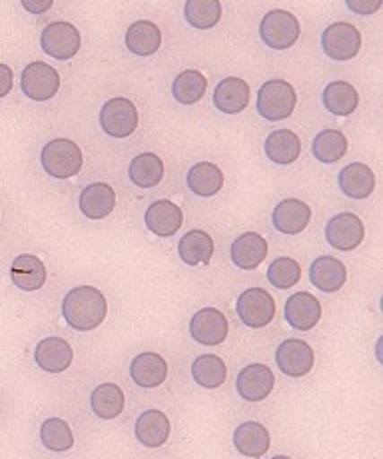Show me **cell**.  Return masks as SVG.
<instances>
[{
	"instance_id": "11",
	"label": "cell",
	"mask_w": 383,
	"mask_h": 459,
	"mask_svg": "<svg viewBox=\"0 0 383 459\" xmlns=\"http://www.w3.org/2000/svg\"><path fill=\"white\" fill-rule=\"evenodd\" d=\"M314 361V350L304 340L290 338L282 342L280 348L275 350V364L290 377H304L311 372Z\"/></svg>"
},
{
	"instance_id": "21",
	"label": "cell",
	"mask_w": 383,
	"mask_h": 459,
	"mask_svg": "<svg viewBox=\"0 0 383 459\" xmlns=\"http://www.w3.org/2000/svg\"><path fill=\"white\" fill-rule=\"evenodd\" d=\"M78 206L88 220H104L112 214L116 206V192L106 182L91 184V186L80 192Z\"/></svg>"
},
{
	"instance_id": "2",
	"label": "cell",
	"mask_w": 383,
	"mask_h": 459,
	"mask_svg": "<svg viewBox=\"0 0 383 459\" xmlns=\"http://www.w3.org/2000/svg\"><path fill=\"white\" fill-rule=\"evenodd\" d=\"M40 162L44 170H47L52 178L65 180L76 176L84 160L76 143L68 138H55L42 148Z\"/></svg>"
},
{
	"instance_id": "35",
	"label": "cell",
	"mask_w": 383,
	"mask_h": 459,
	"mask_svg": "<svg viewBox=\"0 0 383 459\" xmlns=\"http://www.w3.org/2000/svg\"><path fill=\"white\" fill-rule=\"evenodd\" d=\"M347 152V138L344 132L327 128L322 130L311 143V154L316 156V160L324 164H335L340 162Z\"/></svg>"
},
{
	"instance_id": "16",
	"label": "cell",
	"mask_w": 383,
	"mask_h": 459,
	"mask_svg": "<svg viewBox=\"0 0 383 459\" xmlns=\"http://www.w3.org/2000/svg\"><path fill=\"white\" fill-rule=\"evenodd\" d=\"M144 224L154 236L170 238L176 236L184 224L182 208L170 200H156L150 204L144 214Z\"/></svg>"
},
{
	"instance_id": "14",
	"label": "cell",
	"mask_w": 383,
	"mask_h": 459,
	"mask_svg": "<svg viewBox=\"0 0 383 459\" xmlns=\"http://www.w3.org/2000/svg\"><path fill=\"white\" fill-rule=\"evenodd\" d=\"M283 316H286V322L293 330L309 332L316 328L319 320H322V304H319V299L316 296H311L308 292L292 294L286 299Z\"/></svg>"
},
{
	"instance_id": "18",
	"label": "cell",
	"mask_w": 383,
	"mask_h": 459,
	"mask_svg": "<svg viewBox=\"0 0 383 459\" xmlns=\"http://www.w3.org/2000/svg\"><path fill=\"white\" fill-rule=\"evenodd\" d=\"M268 255V242L257 232H246L231 242L230 258L239 270H256Z\"/></svg>"
},
{
	"instance_id": "13",
	"label": "cell",
	"mask_w": 383,
	"mask_h": 459,
	"mask_svg": "<svg viewBox=\"0 0 383 459\" xmlns=\"http://www.w3.org/2000/svg\"><path fill=\"white\" fill-rule=\"evenodd\" d=\"M190 335L202 346H220L228 338V320L216 307H204L190 320Z\"/></svg>"
},
{
	"instance_id": "24",
	"label": "cell",
	"mask_w": 383,
	"mask_h": 459,
	"mask_svg": "<svg viewBox=\"0 0 383 459\" xmlns=\"http://www.w3.org/2000/svg\"><path fill=\"white\" fill-rule=\"evenodd\" d=\"M234 446L242 455L260 459L268 454L272 446L270 431L257 421L239 423L234 431Z\"/></svg>"
},
{
	"instance_id": "20",
	"label": "cell",
	"mask_w": 383,
	"mask_h": 459,
	"mask_svg": "<svg viewBox=\"0 0 383 459\" xmlns=\"http://www.w3.org/2000/svg\"><path fill=\"white\" fill-rule=\"evenodd\" d=\"M309 281L322 292L334 294L345 286L347 270L334 255H319L309 266Z\"/></svg>"
},
{
	"instance_id": "36",
	"label": "cell",
	"mask_w": 383,
	"mask_h": 459,
	"mask_svg": "<svg viewBox=\"0 0 383 459\" xmlns=\"http://www.w3.org/2000/svg\"><path fill=\"white\" fill-rule=\"evenodd\" d=\"M208 91V78L204 76L198 70H184L176 76L172 84V94L176 102L180 104H196L204 99V94Z\"/></svg>"
},
{
	"instance_id": "42",
	"label": "cell",
	"mask_w": 383,
	"mask_h": 459,
	"mask_svg": "<svg viewBox=\"0 0 383 459\" xmlns=\"http://www.w3.org/2000/svg\"><path fill=\"white\" fill-rule=\"evenodd\" d=\"M55 4L52 0H24L22 6L26 8V11L32 13V14H42V13H48V8Z\"/></svg>"
},
{
	"instance_id": "38",
	"label": "cell",
	"mask_w": 383,
	"mask_h": 459,
	"mask_svg": "<svg viewBox=\"0 0 383 459\" xmlns=\"http://www.w3.org/2000/svg\"><path fill=\"white\" fill-rule=\"evenodd\" d=\"M40 439L42 444L50 452H68L74 446V434L70 429L68 423L60 418H48L47 421L42 423L40 428Z\"/></svg>"
},
{
	"instance_id": "9",
	"label": "cell",
	"mask_w": 383,
	"mask_h": 459,
	"mask_svg": "<svg viewBox=\"0 0 383 459\" xmlns=\"http://www.w3.org/2000/svg\"><path fill=\"white\" fill-rule=\"evenodd\" d=\"M22 92L37 102H47L55 99L60 91V76L57 68L47 63H32L22 70L21 76Z\"/></svg>"
},
{
	"instance_id": "39",
	"label": "cell",
	"mask_w": 383,
	"mask_h": 459,
	"mask_svg": "<svg viewBox=\"0 0 383 459\" xmlns=\"http://www.w3.org/2000/svg\"><path fill=\"white\" fill-rule=\"evenodd\" d=\"M268 280H270V284L278 290L293 288L301 280L300 264L293 258H286V255L275 258L268 268Z\"/></svg>"
},
{
	"instance_id": "23",
	"label": "cell",
	"mask_w": 383,
	"mask_h": 459,
	"mask_svg": "<svg viewBox=\"0 0 383 459\" xmlns=\"http://www.w3.org/2000/svg\"><path fill=\"white\" fill-rule=\"evenodd\" d=\"M136 439L140 441L144 447H162L168 437H170V420L164 411L160 410H146L144 413H140L136 420Z\"/></svg>"
},
{
	"instance_id": "41",
	"label": "cell",
	"mask_w": 383,
	"mask_h": 459,
	"mask_svg": "<svg viewBox=\"0 0 383 459\" xmlns=\"http://www.w3.org/2000/svg\"><path fill=\"white\" fill-rule=\"evenodd\" d=\"M13 86H14L13 68L6 65H0V99H4V96L13 91Z\"/></svg>"
},
{
	"instance_id": "29",
	"label": "cell",
	"mask_w": 383,
	"mask_h": 459,
	"mask_svg": "<svg viewBox=\"0 0 383 459\" xmlns=\"http://www.w3.org/2000/svg\"><path fill=\"white\" fill-rule=\"evenodd\" d=\"M162 44V32L158 24L150 21H138L126 32V47L136 56H152Z\"/></svg>"
},
{
	"instance_id": "10",
	"label": "cell",
	"mask_w": 383,
	"mask_h": 459,
	"mask_svg": "<svg viewBox=\"0 0 383 459\" xmlns=\"http://www.w3.org/2000/svg\"><path fill=\"white\" fill-rule=\"evenodd\" d=\"M365 238V226L352 212H342L329 220L326 226V240L332 248L340 252H352L358 248Z\"/></svg>"
},
{
	"instance_id": "30",
	"label": "cell",
	"mask_w": 383,
	"mask_h": 459,
	"mask_svg": "<svg viewBox=\"0 0 383 459\" xmlns=\"http://www.w3.org/2000/svg\"><path fill=\"white\" fill-rule=\"evenodd\" d=\"M128 178L138 188H154L164 178V162L162 158L154 152L138 154L135 160L130 162Z\"/></svg>"
},
{
	"instance_id": "1",
	"label": "cell",
	"mask_w": 383,
	"mask_h": 459,
	"mask_svg": "<svg viewBox=\"0 0 383 459\" xmlns=\"http://www.w3.org/2000/svg\"><path fill=\"white\" fill-rule=\"evenodd\" d=\"M62 316L70 328L76 332H91L109 316V302L94 286L73 288L62 299Z\"/></svg>"
},
{
	"instance_id": "37",
	"label": "cell",
	"mask_w": 383,
	"mask_h": 459,
	"mask_svg": "<svg viewBox=\"0 0 383 459\" xmlns=\"http://www.w3.org/2000/svg\"><path fill=\"white\" fill-rule=\"evenodd\" d=\"M184 14L194 29L208 30L222 19V3L220 0H188L184 6Z\"/></svg>"
},
{
	"instance_id": "3",
	"label": "cell",
	"mask_w": 383,
	"mask_h": 459,
	"mask_svg": "<svg viewBox=\"0 0 383 459\" xmlns=\"http://www.w3.org/2000/svg\"><path fill=\"white\" fill-rule=\"evenodd\" d=\"M298 94L293 86L286 81H268L264 82L260 91H257V114L270 122L286 120L293 114L296 108Z\"/></svg>"
},
{
	"instance_id": "43",
	"label": "cell",
	"mask_w": 383,
	"mask_h": 459,
	"mask_svg": "<svg viewBox=\"0 0 383 459\" xmlns=\"http://www.w3.org/2000/svg\"><path fill=\"white\" fill-rule=\"evenodd\" d=\"M272 459H292V457H288V455H275V457H272Z\"/></svg>"
},
{
	"instance_id": "4",
	"label": "cell",
	"mask_w": 383,
	"mask_h": 459,
	"mask_svg": "<svg viewBox=\"0 0 383 459\" xmlns=\"http://www.w3.org/2000/svg\"><path fill=\"white\" fill-rule=\"evenodd\" d=\"M238 317L248 328L260 330L270 325L275 316V299L268 290L264 288H248L238 298L236 304Z\"/></svg>"
},
{
	"instance_id": "33",
	"label": "cell",
	"mask_w": 383,
	"mask_h": 459,
	"mask_svg": "<svg viewBox=\"0 0 383 459\" xmlns=\"http://www.w3.org/2000/svg\"><path fill=\"white\" fill-rule=\"evenodd\" d=\"M92 411L100 420H114L126 408V395L116 384H100L91 395Z\"/></svg>"
},
{
	"instance_id": "5",
	"label": "cell",
	"mask_w": 383,
	"mask_h": 459,
	"mask_svg": "<svg viewBox=\"0 0 383 459\" xmlns=\"http://www.w3.org/2000/svg\"><path fill=\"white\" fill-rule=\"evenodd\" d=\"M301 34L300 21L288 11H272L260 22V39L265 47L286 50L298 42Z\"/></svg>"
},
{
	"instance_id": "40",
	"label": "cell",
	"mask_w": 383,
	"mask_h": 459,
	"mask_svg": "<svg viewBox=\"0 0 383 459\" xmlns=\"http://www.w3.org/2000/svg\"><path fill=\"white\" fill-rule=\"evenodd\" d=\"M347 8H352V11L358 14H373L379 11L381 3L379 0H371V3H365V0H350V3H347Z\"/></svg>"
},
{
	"instance_id": "8",
	"label": "cell",
	"mask_w": 383,
	"mask_h": 459,
	"mask_svg": "<svg viewBox=\"0 0 383 459\" xmlns=\"http://www.w3.org/2000/svg\"><path fill=\"white\" fill-rule=\"evenodd\" d=\"M100 126L112 138H128L138 128V110L128 99H112L102 106Z\"/></svg>"
},
{
	"instance_id": "26",
	"label": "cell",
	"mask_w": 383,
	"mask_h": 459,
	"mask_svg": "<svg viewBox=\"0 0 383 459\" xmlns=\"http://www.w3.org/2000/svg\"><path fill=\"white\" fill-rule=\"evenodd\" d=\"M249 104V86L238 76H228L213 91V106L224 114H239Z\"/></svg>"
},
{
	"instance_id": "6",
	"label": "cell",
	"mask_w": 383,
	"mask_h": 459,
	"mask_svg": "<svg viewBox=\"0 0 383 459\" xmlns=\"http://www.w3.org/2000/svg\"><path fill=\"white\" fill-rule=\"evenodd\" d=\"M322 48L327 58L335 63H345L358 56L361 48V34L350 22L329 24L322 34Z\"/></svg>"
},
{
	"instance_id": "15",
	"label": "cell",
	"mask_w": 383,
	"mask_h": 459,
	"mask_svg": "<svg viewBox=\"0 0 383 459\" xmlns=\"http://www.w3.org/2000/svg\"><path fill=\"white\" fill-rule=\"evenodd\" d=\"M74 351L70 348V343L62 338H44L37 343V350H34V361H37L39 368L48 374H62L65 369L73 366Z\"/></svg>"
},
{
	"instance_id": "12",
	"label": "cell",
	"mask_w": 383,
	"mask_h": 459,
	"mask_svg": "<svg viewBox=\"0 0 383 459\" xmlns=\"http://www.w3.org/2000/svg\"><path fill=\"white\" fill-rule=\"evenodd\" d=\"M275 385L274 372L264 364H248L236 377L238 395L246 402H264Z\"/></svg>"
},
{
	"instance_id": "25",
	"label": "cell",
	"mask_w": 383,
	"mask_h": 459,
	"mask_svg": "<svg viewBox=\"0 0 383 459\" xmlns=\"http://www.w3.org/2000/svg\"><path fill=\"white\" fill-rule=\"evenodd\" d=\"M337 184H340V190L347 198L365 200L371 196L373 188H376V176H373L368 164L352 162L337 176Z\"/></svg>"
},
{
	"instance_id": "22",
	"label": "cell",
	"mask_w": 383,
	"mask_h": 459,
	"mask_svg": "<svg viewBox=\"0 0 383 459\" xmlns=\"http://www.w3.org/2000/svg\"><path fill=\"white\" fill-rule=\"evenodd\" d=\"M11 278L16 288L24 290V292H37L44 288L48 280V270L44 262L32 254H21L19 258L13 262Z\"/></svg>"
},
{
	"instance_id": "27",
	"label": "cell",
	"mask_w": 383,
	"mask_h": 459,
	"mask_svg": "<svg viewBox=\"0 0 383 459\" xmlns=\"http://www.w3.org/2000/svg\"><path fill=\"white\" fill-rule=\"evenodd\" d=\"M178 254L184 264L196 268V266H208L213 255V240L208 232L204 230H190L188 234L182 236L180 244H178Z\"/></svg>"
},
{
	"instance_id": "32",
	"label": "cell",
	"mask_w": 383,
	"mask_h": 459,
	"mask_svg": "<svg viewBox=\"0 0 383 459\" xmlns=\"http://www.w3.org/2000/svg\"><path fill=\"white\" fill-rule=\"evenodd\" d=\"M188 188L200 198H210L224 188V172L212 162H198L188 172Z\"/></svg>"
},
{
	"instance_id": "7",
	"label": "cell",
	"mask_w": 383,
	"mask_h": 459,
	"mask_svg": "<svg viewBox=\"0 0 383 459\" xmlns=\"http://www.w3.org/2000/svg\"><path fill=\"white\" fill-rule=\"evenodd\" d=\"M40 44L42 50L47 52L48 56L65 63V60H70L78 55L83 39H80V32L74 24L50 22L47 29L42 30Z\"/></svg>"
},
{
	"instance_id": "17",
	"label": "cell",
	"mask_w": 383,
	"mask_h": 459,
	"mask_svg": "<svg viewBox=\"0 0 383 459\" xmlns=\"http://www.w3.org/2000/svg\"><path fill=\"white\" fill-rule=\"evenodd\" d=\"M309 220H311V208L306 204V202L296 200V198L282 200L280 204L274 208V214H272L274 228L286 236H296L304 232L309 224Z\"/></svg>"
},
{
	"instance_id": "19",
	"label": "cell",
	"mask_w": 383,
	"mask_h": 459,
	"mask_svg": "<svg viewBox=\"0 0 383 459\" xmlns=\"http://www.w3.org/2000/svg\"><path fill=\"white\" fill-rule=\"evenodd\" d=\"M130 377L132 382L144 387V390H154V387L162 385L168 377L166 359L156 351H144V354L132 359Z\"/></svg>"
},
{
	"instance_id": "31",
	"label": "cell",
	"mask_w": 383,
	"mask_h": 459,
	"mask_svg": "<svg viewBox=\"0 0 383 459\" xmlns=\"http://www.w3.org/2000/svg\"><path fill=\"white\" fill-rule=\"evenodd\" d=\"M322 102L326 110L335 114V117H350L358 108L360 94L350 82L335 81L324 88Z\"/></svg>"
},
{
	"instance_id": "34",
	"label": "cell",
	"mask_w": 383,
	"mask_h": 459,
	"mask_svg": "<svg viewBox=\"0 0 383 459\" xmlns=\"http://www.w3.org/2000/svg\"><path fill=\"white\" fill-rule=\"evenodd\" d=\"M192 377L196 384L206 387V390H216V387L226 382L228 368L220 356L204 354L194 359Z\"/></svg>"
},
{
	"instance_id": "28",
	"label": "cell",
	"mask_w": 383,
	"mask_h": 459,
	"mask_svg": "<svg viewBox=\"0 0 383 459\" xmlns=\"http://www.w3.org/2000/svg\"><path fill=\"white\" fill-rule=\"evenodd\" d=\"M265 156L280 166L293 164L301 154V140L292 130H275L265 138Z\"/></svg>"
}]
</instances>
